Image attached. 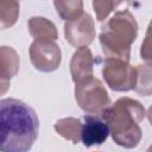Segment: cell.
<instances>
[{
  "label": "cell",
  "instance_id": "17",
  "mask_svg": "<svg viewBox=\"0 0 152 152\" xmlns=\"http://www.w3.org/2000/svg\"><path fill=\"white\" fill-rule=\"evenodd\" d=\"M140 55H141V58H144L145 61H147V63H150V59H151V51H150V30H147L146 37H145V42L141 44Z\"/></svg>",
  "mask_w": 152,
  "mask_h": 152
},
{
  "label": "cell",
  "instance_id": "8",
  "mask_svg": "<svg viewBox=\"0 0 152 152\" xmlns=\"http://www.w3.org/2000/svg\"><path fill=\"white\" fill-rule=\"evenodd\" d=\"M109 135L107 124L95 114H87L82 119L81 141L86 147L102 145Z\"/></svg>",
  "mask_w": 152,
  "mask_h": 152
},
{
  "label": "cell",
  "instance_id": "12",
  "mask_svg": "<svg viewBox=\"0 0 152 152\" xmlns=\"http://www.w3.org/2000/svg\"><path fill=\"white\" fill-rule=\"evenodd\" d=\"M55 131L64 139L71 141L72 144H78L81 141V129L82 120L76 118H63L55 122Z\"/></svg>",
  "mask_w": 152,
  "mask_h": 152
},
{
  "label": "cell",
  "instance_id": "9",
  "mask_svg": "<svg viewBox=\"0 0 152 152\" xmlns=\"http://www.w3.org/2000/svg\"><path fill=\"white\" fill-rule=\"evenodd\" d=\"M94 71V57L91 51L87 48H78L71 57L70 61V74L75 83L89 78Z\"/></svg>",
  "mask_w": 152,
  "mask_h": 152
},
{
  "label": "cell",
  "instance_id": "1",
  "mask_svg": "<svg viewBox=\"0 0 152 152\" xmlns=\"http://www.w3.org/2000/svg\"><path fill=\"white\" fill-rule=\"evenodd\" d=\"M39 120L32 107L17 99L0 100V151H30L38 138Z\"/></svg>",
  "mask_w": 152,
  "mask_h": 152
},
{
  "label": "cell",
  "instance_id": "5",
  "mask_svg": "<svg viewBox=\"0 0 152 152\" xmlns=\"http://www.w3.org/2000/svg\"><path fill=\"white\" fill-rule=\"evenodd\" d=\"M102 76L112 90L128 91L134 89L137 81V69L126 61L118 58H106L102 66Z\"/></svg>",
  "mask_w": 152,
  "mask_h": 152
},
{
  "label": "cell",
  "instance_id": "3",
  "mask_svg": "<svg viewBox=\"0 0 152 152\" xmlns=\"http://www.w3.org/2000/svg\"><path fill=\"white\" fill-rule=\"evenodd\" d=\"M138 36V24L133 14L118 11L102 26L99 40L106 58H118L129 62L131 45Z\"/></svg>",
  "mask_w": 152,
  "mask_h": 152
},
{
  "label": "cell",
  "instance_id": "10",
  "mask_svg": "<svg viewBox=\"0 0 152 152\" xmlns=\"http://www.w3.org/2000/svg\"><path fill=\"white\" fill-rule=\"evenodd\" d=\"M28 32L34 40L55 42L58 39V31L52 21L44 17H32L28 23Z\"/></svg>",
  "mask_w": 152,
  "mask_h": 152
},
{
  "label": "cell",
  "instance_id": "13",
  "mask_svg": "<svg viewBox=\"0 0 152 152\" xmlns=\"http://www.w3.org/2000/svg\"><path fill=\"white\" fill-rule=\"evenodd\" d=\"M55 8L61 19L69 21L83 13V0H53Z\"/></svg>",
  "mask_w": 152,
  "mask_h": 152
},
{
  "label": "cell",
  "instance_id": "16",
  "mask_svg": "<svg viewBox=\"0 0 152 152\" xmlns=\"http://www.w3.org/2000/svg\"><path fill=\"white\" fill-rule=\"evenodd\" d=\"M122 0H93V7L99 21H103L121 4Z\"/></svg>",
  "mask_w": 152,
  "mask_h": 152
},
{
  "label": "cell",
  "instance_id": "6",
  "mask_svg": "<svg viewBox=\"0 0 152 152\" xmlns=\"http://www.w3.org/2000/svg\"><path fill=\"white\" fill-rule=\"evenodd\" d=\"M30 59L37 70L51 72L58 69L62 61V52L55 42L33 40L30 46Z\"/></svg>",
  "mask_w": 152,
  "mask_h": 152
},
{
  "label": "cell",
  "instance_id": "15",
  "mask_svg": "<svg viewBox=\"0 0 152 152\" xmlns=\"http://www.w3.org/2000/svg\"><path fill=\"white\" fill-rule=\"evenodd\" d=\"M137 81L134 90L144 96L151 95V66L150 63L144 65H137Z\"/></svg>",
  "mask_w": 152,
  "mask_h": 152
},
{
  "label": "cell",
  "instance_id": "18",
  "mask_svg": "<svg viewBox=\"0 0 152 152\" xmlns=\"http://www.w3.org/2000/svg\"><path fill=\"white\" fill-rule=\"evenodd\" d=\"M10 87H11V81H5L0 78V95H4L5 93H7Z\"/></svg>",
  "mask_w": 152,
  "mask_h": 152
},
{
  "label": "cell",
  "instance_id": "4",
  "mask_svg": "<svg viewBox=\"0 0 152 152\" xmlns=\"http://www.w3.org/2000/svg\"><path fill=\"white\" fill-rule=\"evenodd\" d=\"M75 99L80 108L88 114L100 115L110 104L103 83L94 76L75 83Z\"/></svg>",
  "mask_w": 152,
  "mask_h": 152
},
{
  "label": "cell",
  "instance_id": "14",
  "mask_svg": "<svg viewBox=\"0 0 152 152\" xmlns=\"http://www.w3.org/2000/svg\"><path fill=\"white\" fill-rule=\"evenodd\" d=\"M19 0H0V28L13 26L19 17Z\"/></svg>",
  "mask_w": 152,
  "mask_h": 152
},
{
  "label": "cell",
  "instance_id": "11",
  "mask_svg": "<svg viewBox=\"0 0 152 152\" xmlns=\"http://www.w3.org/2000/svg\"><path fill=\"white\" fill-rule=\"evenodd\" d=\"M20 58L11 46H0V78L11 81L19 71Z\"/></svg>",
  "mask_w": 152,
  "mask_h": 152
},
{
  "label": "cell",
  "instance_id": "19",
  "mask_svg": "<svg viewBox=\"0 0 152 152\" xmlns=\"http://www.w3.org/2000/svg\"><path fill=\"white\" fill-rule=\"evenodd\" d=\"M128 1H129V0H128Z\"/></svg>",
  "mask_w": 152,
  "mask_h": 152
},
{
  "label": "cell",
  "instance_id": "2",
  "mask_svg": "<svg viewBox=\"0 0 152 152\" xmlns=\"http://www.w3.org/2000/svg\"><path fill=\"white\" fill-rule=\"evenodd\" d=\"M145 115L144 106L131 97H120L100 114L114 142L125 148H133L140 142L142 132L139 124Z\"/></svg>",
  "mask_w": 152,
  "mask_h": 152
},
{
  "label": "cell",
  "instance_id": "7",
  "mask_svg": "<svg viewBox=\"0 0 152 152\" xmlns=\"http://www.w3.org/2000/svg\"><path fill=\"white\" fill-rule=\"evenodd\" d=\"M94 19L88 13H82L78 18L69 20L64 24V36L74 48L88 46L95 38Z\"/></svg>",
  "mask_w": 152,
  "mask_h": 152
}]
</instances>
